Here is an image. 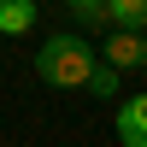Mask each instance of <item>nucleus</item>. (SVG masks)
<instances>
[{
    "instance_id": "1",
    "label": "nucleus",
    "mask_w": 147,
    "mask_h": 147,
    "mask_svg": "<svg viewBox=\"0 0 147 147\" xmlns=\"http://www.w3.org/2000/svg\"><path fill=\"white\" fill-rule=\"evenodd\" d=\"M88 71H94V41L77 35V30H59L35 47V77L47 88H82Z\"/></svg>"
},
{
    "instance_id": "4",
    "label": "nucleus",
    "mask_w": 147,
    "mask_h": 147,
    "mask_svg": "<svg viewBox=\"0 0 147 147\" xmlns=\"http://www.w3.org/2000/svg\"><path fill=\"white\" fill-rule=\"evenodd\" d=\"M35 24H41L35 0H0V35H30Z\"/></svg>"
},
{
    "instance_id": "8",
    "label": "nucleus",
    "mask_w": 147,
    "mask_h": 147,
    "mask_svg": "<svg viewBox=\"0 0 147 147\" xmlns=\"http://www.w3.org/2000/svg\"><path fill=\"white\" fill-rule=\"evenodd\" d=\"M65 6H71V12H82V6H94V0H65Z\"/></svg>"
},
{
    "instance_id": "3",
    "label": "nucleus",
    "mask_w": 147,
    "mask_h": 147,
    "mask_svg": "<svg viewBox=\"0 0 147 147\" xmlns=\"http://www.w3.org/2000/svg\"><path fill=\"white\" fill-rule=\"evenodd\" d=\"M118 147H147V94H129L118 106Z\"/></svg>"
},
{
    "instance_id": "7",
    "label": "nucleus",
    "mask_w": 147,
    "mask_h": 147,
    "mask_svg": "<svg viewBox=\"0 0 147 147\" xmlns=\"http://www.w3.org/2000/svg\"><path fill=\"white\" fill-rule=\"evenodd\" d=\"M77 24H82V30H112V12H106V0L82 6V12H77Z\"/></svg>"
},
{
    "instance_id": "5",
    "label": "nucleus",
    "mask_w": 147,
    "mask_h": 147,
    "mask_svg": "<svg viewBox=\"0 0 147 147\" xmlns=\"http://www.w3.org/2000/svg\"><path fill=\"white\" fill-rule=\"evenodd\" d=\"M112 30H147V0H106Z\"/></svg>"
},
{
    "instance_id": "6",
    "label": "nucleus",
    "mask_w": 147,
    "mask_h": 147,
    "mask_svg": "<svg viewBox=\"0 0 147 147\" xmlns=\"http://www.w3.org/2000/svg\"><path fill=\"white\" fill-rule=\"evenodd\" d=\"M118 82H124V71H112V65H100V59H94V71H88V82H82V88H88L94 100H118Z\"/></svg>"
},
{
    "instance_id": "2",
    "label": "nucleus",
    "mask_w": 147,
    "mask_h": 147,
    "mask_svg": "<svg viewBox=\"0 0 147 147\" xmlns=\"http://www.w3.org/2000/svg\"><path fill=\"white\" fill-rule=\"evenodd\" d=\"M94 59L112 65V71H141L147 65V30H106Z\"/></svg>"
}]
</instances>
